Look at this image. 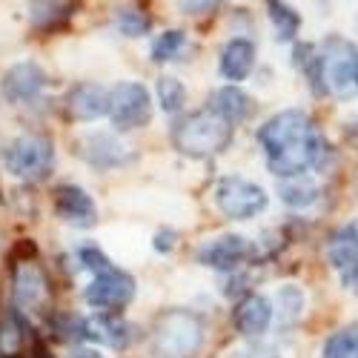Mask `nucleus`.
Wrapping results in <instances>:
<instances>
[{
  "instance_id": "nucleus-31",
  "label": "nucleus",
  "mask_w": 358,
  "mask_h": 358,
  "mask_svg": "<svg viewBox=\"0 0 358 358\" xmlns=\"http://www.w3.org/2000/svg\"><path fill=\"white\" fill-rule=\"evenodd\" d=\"M344 287L352 289V292H358V261L350 266V270H344Z\"/></svg>"
},
{
  "instance_id": "nucleus-7",
  "label": "nucleus",
  "mask_w": 358,
  "mask_h": 358,
  "mask_svg": "<svg viewBox=\"0 0 358 358\" xmlns=\"http://www.w3.org/2000/svg\"><path fill=\"white\" fill-rule=\"evenodd\" d=\"M109 117H112L115 129H121V132L143 127L149 117H152V101H149L146 86H141L135 80H121L117 86H112Z\"/></svg>"
},
{
  "instance_id": "nucleus-33",
  "label": "nucleus",
  "mask_w": 358,
  "mask_h": 358,
  "mask_svg": "<svg viewBox=\"0 0 358 358\" xmlns=\"http://www.w3.org/2000/svg\"><path fill=\"white\" fill-rule=\"evenodd\" d=\"M35 3H52V0H35Z\"/></svg>"
},
{
  "instance_id": "nucleus-32",
  "label": "nucleus",
  "mask_w": 358,
  "mask_h": 358,
  "mask_svg": "<svg viewBox=\"0 0 358 358\" xmlns=\"http://www.w3.org/2000/svg\"><path fill=\"white\" fill-rule=\"evenodd\" d=\"M72 358H101L98 352H92V350H80V352H75Z\"/></svg>"
},
{
  "instance_id": "nucleus-27",
  "label": "nucleus",
  "mask_w": 358,
  "mask_h": 358,
  "mask_svg": "<svg viewBox=\"0 0 358 358\" xmlns=\"http://www.w3.org/2000/svg\"><path fill=\"white\" fill-rule=\"evenodd\" d=\"M78 258H80V264L86 266V270H92V273H103V270H109V266H112L109 258L98 247H80Z\"/></svg>"
},
{
  "instance_id": "nucleus-30",
  "label": "nucleus",
  "mask_w": 358,
  "mask_h": 358,
  "mask_svg": "<svg viewBox=\"0 0 358 358\" xmlns=\"http://www.w3.org/2000/svg\"><path fill=\"white\" fill-rule=\"evenodd\" d=\"M172 247H175V232H158L155 250H158V252H169Z\"/></svg>"
},
{
  "instance_id": "nucleus-13",
  "label": "nucleus",
  "mask_w": 358,
  "mask_h": 358,
  "mask_svg": "<svg viewBox=\"0 0 358 358\" xmlns=\"http://www.w3.org/2000/svg\"><path fill=\"white\" fill-rule=\"evenodd\" d=\"M49 284L32 261H23L15 270V304L23 313H38L46 304Z\"/></svg>"
},
{
  "instance_id": "nucleus-14",
  "label": "nucleus",
  "mask_w": 358,
  "mask_h": 358,
  "mask_svg": "<svg viewBox=\"0 0 358 358\" xmlns=\"http://www.w3.org/2000/svg\"><path fill=\"white\" fill-rule=\"evenodd\" d=\"M273 304H270V298H264L258 292L247 295L241 304L235 307L232 313V321L238 327V333L247 336V338H258L264 336L266 330H270V324H273Z\"/></svg>"
},
{
  "instance_id": "nucleus-2",
  "label": "nucleus",
  "mask_w": 358,
  "mask_h": 358,
  "mask_svg": "<svg viewBox=\"0 0 358 358\" xmlns=\"http://www.w3.org/2000/svg\"><path fill=\"white\" fill-rule=\"evenodd\" d=\"M232 121L215 109H201L192 115H184L172 127V146L187 158H210L218 155L232 141Z\"/></svg>"
},
{
  "instance_id": "nucleus-23",
  "label": "nucleus",
  "mask_w": 358,
  "mask_h": 358,
  "mask_svg": "<svg viewBox=\"0 0 358 358\" xmlns=\"http://www.w3.org/2000/svg\"><path fill=\"white\" fill-rule=\"evenodd\" d=\"M321 358H358V324L341 327L327 338Z\"/></svg>"
},
{
  "instance_id": "nucleus-3",
  "label": "nucleus",
  "mask_w": 358,
  "mask_h": 358,
  "mask_svg": "<svg viewBox=\"0 0 358 358\" xmlns=\"http://www.w3.org/2000/svg\"><path fill=\"white\" fill-rule=\"evenodd\" d=\"M203 321L192 310H169L152 327V358H192L203 347Z\"/></svg>"
},
{
  "instance_id": "nucleus-18",
  "label": "nucleus",
  "mask_w": 358,
  "mask_h": 358,
  "mask_svg": "<svg viewBox=\"0 0 358 358\" xmlns=\"http://www.w3.org/2000/svg\"><path fill=\"white\" fill-rule=\"evenodd\" d=\"M327 258L341 273L358 261V221H350L333 232L330 244H327Z\"/></svg>"
},
{
  "instance_id": "nucleus-21",
  "label": "nucleus",
  "mask_w": 358,
  "mask_h": 358,
  "mask_svg": "<svg viewBox=\"0 0 358 358\" xmlns=\"http://www.w3.org/2000/svg\"><path fill=\"white\" fill-rule=\"evenodd\" d=\"M266 12H270V20L275 26V38L284 43L295 41V35L301 32V15L284 0H266Z\"/></svg>"
},
{
  "instance_id": "nucleus-12",
  "label": "nucleus",
  "mask_w": 358,
  "mask_h": 358,
  "mask_svg": "<svg viewBox=\"0 0 358 358\" xmlns=\"http://www.w3.org/2000/svg\"><path fill=\"white\" fill-rule=\"evenodd\" d=\"M55 210L64 221L75 227H92L98 221V206L92 195L75 184H64L55 189Z\"/></svg>"
},
{
  "instance_id": "nucleus-16",
  "label": "nucleus",
  "mask_w": 358,
  "mask_h": 358,
  "mask_svg": "<svg viewBox=\"0 0 358 358\" xmlns=\"http://www.w3.org/2000/svg\"><path fill=\"white\" fill-rule=\"evenodd\" d=\"M83 158L95 166H117L127 158V146L109 132H92L83 138Z\"/></svg>"
},
{
  "instance_id": "nucleus-19",
  "label": "nucleus",
  "mask_w": 358,
  "mask_h": 358,
  "mask_svg": "<svg viewBox=\"0 0 358 358\" xmlns=\"http://www.w3.org/2000/svg\"><path fill=\"white\" fill-rule=\"evenodd\" d=\"M321 189L313 178H307L304 172L301 175H287V178H278V198L292 206V210H307L318 201Z\"/></svg>"
},
{
  "instance_id": "nucleus-1",
  "label": "nucleus",
  "mask_w": 358,
  "mask_h": 358,
  "mask_svg": "<svg viewBox=\"0 0 358 358\" xmlns=\"http://www.w3.org/2000/svg\"><path fill=\"white\" fill-rule=\"evenodd\" d=\"M258 143L266 155L273 175H301L321 164L324 138L318 135L313 117L301 109L278 112L258 129Z\"/></svg>"
},
{
  "instance_id": "nucleus-9",
  "label": "nucleus",
  "mask_w": 358,
  "mask_h": 358,
  "mask_svg": "<svg viewBox=\"0 0 358 358\" xmlns=\"http://www.w3.org/2000/svg\"><path fill=\"white\" fill-rule=\"evenodd\" d=\"M247 258H250V241L244 235H218V238H210V241L198 250V261L218 273L235 270V266H241Z\"/></svg>"
},
{
  "instance_id": "nucleus-15",
  "label": "nucleus",
  "mask_w": 358,
  "mask_h": 358,
  "mask_svg": "<svg viewBox=\"0 0 358 358\" xmlns=\"http://www.w3.org/2000/svg\"><path fill=\"white\" fill-rule=\"evenodd\" d=\"M255 66V43L247 38H232L221 52V75L232 83L247 80Z\"/></svg>"
},
{
  "instance_id": "nucleus-25",
  "label": "nucleus",
  "mask_w": 358,
  "mask_h": 358,
  "mask_svg": "<svg viewBox=\"0 0 358 358\" xmlns=\"http://www.w3.org/2000/svg\"><path fill=\"white\" fill-rule=\"evenodd\" d=\"M115 26L127 38H141L149 32V17L135 6H117L115 9Z\"/></svg>"
},
{
  "instance_id": "nucleus-28",
  "label": "nucleus",
  "mask_w": 358,
  "mask_h": 358,
  "mask_svg": "<svg viewBox=\"0 0 358 358\" xmlns=\"http://www.w3.org/2000/svg\"><path fill=\"white\" fill-rule=\"evenodd\" d=\"M224 0H178V9L184 15H192V17H201V15H210L215 12Z\"/></svg>"
},
{
  "instance_id": "nucleus-22",
  "label": "nucleus",
  "mask_w": 358,
  "mask_h": 358,
  "mask_svg": "<svg viewBox=\"0 0 358 358\" xmlns=\"http://www.w3.org/2000/svg\"><path fill=\"white\" fill-rule=\"evenodd\" d=\"M304 304H307V298H304L301 287H295V284H284L275 292V313H278V321L284 327L295 324L298 318L304 315Z\"/></svg>"
},
{
  "instance_id": "nucleus-20",
  "label": "nucleus",
  "mask_w": 358,
  "mask_h": 358,
  "mask_svg": "<svg viewBox=\"0 0 358 358\" xmlns=\"http://www.w3.org/2000/svg\"><path fill=\"white\" fill-rule=\"evenodd\" d=\"M83 336L92 338V341H103L115 350H124L129 347L132 341V333H129V324L117 321V318H106V315H98L95 321L83 324Z\"/></svg>"
},
{
  "instance_id": "nucleus-8",
  "label": "nucleus",
  "mask_w": 358,
  "mask_h": 358,
  "mask_svg": "<svg viewBox=\"0 0 358 358\" xmlns=\"http://www.w3.org/2000/svg\"><path fill=\"white\" fill-rule=\"evenodd\" d=\"M132 298H135V278L124 270H115V266H109L103 273H95L92 284L86 287V304L98 313L121 310Z\"/></svg>"
},
{
  "instance_id": "nucleus-29",
  "label": "nucleus",
  "mask_w": 358,
  "mask_h": 358,
  "mask_svg": "<svg viewBox=\"0 0 358 358\" xmlns=\"http://www.w3.org/2000/svg\"><path fill=\"white\" fill-rule=\"evenodd\" d=\"M235 358H278V352L273 347H258V350H247V352H238Z\"/></svg>"
},
{
  "instance_id": "nucleus-17",
  "label": "nucleus",
  "mask_w": 358,
  "mask_h": 358,
  "mask_svg": "<svg viewBox=\"0 0 358 358\" xmlns=\"http://www.w3.org/2000/svg\"><path fill=\"white\" fill-rule=\"evenodd\" d=\"M210 109H215L218 115H224L227 121H232V124H241L252 115V98L235 83L232 86H221L210 98Z\"/></svg>"
},
{
  "instance_id": "nucleus-11",
  "label": "nucleus",
  "mask_w": 358,
  "mask_h": 358,
  "mask_svg": "<svg viewBox=\"0 0 358 358\" xmlns=\"http://www.w3.org/2000/svg\"><path fill=\"white\" fill-rule=\"evenodd\" d=\"M112 103V89L101 83H78L69 89L66 109L75 121H98V117L109 115Z\"/></svg>"
},
{
  "instance_id": "nucleus-6",
  "label": "nucleus",
  "mask_w": 358,
  "mask_h": 358,
  "mask_svg": "<svg viewBox=\"0 0 358 358\" xmlns=\"http://www.w3.org/2000/svg\"><path fill=\"white\" fill-rule=\"evenodd\" d=\"M266 192L264 187L247 181V178H221L218 187H215V206L232 221H250L258 213L266 210Z\"/></svg>"
},
{
  "instance_id": "nucleus-26",
  "label": "nucleus",
  "mask_w": 358,
  "mask_h": 358,
  "mask_svg": "<svg viewBox=\"0 0 358 358\" xmlns=\"http://www.w3.org/2000/svg\"><path fill=\"white\" fill-rule=\"evenodd\" d=\"M184 46H187L184 32H178V29H169V32H164V35L152 43V61H158V64L175 61V57L184 52Z\"/></svg>"
},
{
  "instance_id": "nucleus-24",
  "label": "nucleus",
  "mask_w": 358,
  "mask_h": 358,
  "mask_svg": "<svg viewBox=\"0 0 358 358\" xmlns=\"http://www.w3.org/2000/svg\"><path fill=\"white\" fill-rule=\"evenodd\" d=\"M158 103L166 115H178L187 103V89L178 78H161L158 80Z\"/></svg>"
},
{
  "instance_id": "nucleus-4",
  "label": "nucleus",
  "mask_w": 358,
  "mask_h": 358,
  "mask_svg": "<svg viewBox=\"0 0 358 358\" xmlns=\"http://www.w3.org/2000/svg\"><path fill=\"white\" fill-rule=\"evenodd\" d=\"M318 78L327 83L333 95L355 98L358 95V46L347 38L330 35L324 41V52L318 57Z\"/></svg>"
},
{
  "instance_id": "nucleus-5",
  "label": "nucleus",
  "mask_w": 358,
  "mask_h": 358,
  "mask_svg": "<svg viewBox=\"0 0 358 358\" xmlns=\"http://www.w3.org/2000/svg\"><path fill=\"white\" fill-rule=\"evenodd\" d=\"M3 164L15 178H23V181H43L55 169V146L43 135L15 138L3 149Z\"/></svg>"
},
{
  "instance_id": "nucleus-10",
  "label": "nucleus",
  "mask_w": 358,
  "mask_h": 358,
  "mask_svg": "<svg viewBox=\"0 0 358 358\" xmlns=\"http://www.w3.org/2000/svg\"><path fill=\"white\" fill-rule=\"evenodd\" d=\"M46 89V72L35 61H20L3 75V95L12 103H29Z\"/></svg>"
}]
</instances>
